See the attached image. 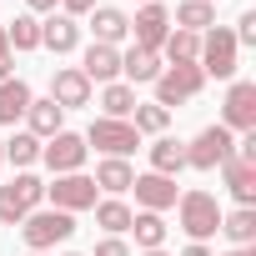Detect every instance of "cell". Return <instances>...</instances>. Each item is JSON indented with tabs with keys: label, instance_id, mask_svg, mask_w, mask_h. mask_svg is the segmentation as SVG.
<instances>
[{
	"label": "cell",
	"instance_id": "obj_1",
	"mask_svg": "<svg viewBox=\"0 0 256 256\" xmlns=\"http://www.w3.org/2000/svg\"><path fill=\"white\" fill-rule=\"evenodd\" d=\"M221 211H226V206H221L211 191H201V186H191V191L176 196V221H181L186 241H211V236L221 231Z\"/></svg>",
	"mask_w": 256,
	"mask_h": 256
},
{
	"label": "cell",
	"instance_id": "obj_2",
	"mask_svg": "<svg viewBox=\"0 0 256 256\" xmlns=\"http://www.w3.org/2000/svg\"><path fill=\"white\" fill-rule=\"evenodd\" d=\"M16 231H20L26 251H50V246H60V241L76 236V216L70 211H56V206H36Z\"/></svg>",
	"mask_w": 256,
	"mask_h": 256
},
{
	"label": "cell",
	"instance_id": "obj_3",
	"mask_svg": "<svg viewBox=\"0 0 256 256\" xmlns=\"http://www.w3.org/2000/svg\"><path fill=\"white\" fill-rule=\"evenodd\" d=\"M196 66H201V76L211 80H236V70H241V46H236V36H231V26H211L206 36H201V56H196Z\"/></svg>",
	"mask_w": 256,
	"mask_h": 256
},
{
	"label": "cell",
	"instance_id": "obj_4",
	"mask_svg": "<svg viewBox=\"0 0 256 256\" xmlns=\"http://www.w3.org/2000/svg\"><path fill=\"white\" fill-rule=\"evenodd\" d=\"M36 206H46V181L36 171H16L0 186V226H20Z\"/></svg>",
	"mask_w": 256,
	"mask_h": 256
},
{
	"label": "cell",
	"instance_id": "obj_5",
	"mask_svg": "<svg viewBox=\"0 0 256 256\" xmlns=\"http://www.w3.org/2000/svg\"><path fill=\"white\" fill-rule=\"evenodd\" d=\"M86 146L100 151V156H116V161H131V156L141 151V136H136L131 120H106V116H96L90 131H86Z\"/></svg>",
	"mask_w": 256,
	"mask_h": 256
},
{
	"label": "cell",
	"instance_id": "obj_6",
	"mask_svg": "<svg viewBox=\"0 0 256 256\" xmlns=\"http://www.w3.org/2000/svg\"><path fill=\"white\" fill-rule=\"evenodd\" d=\"M236 156V136L226 131V126H206V131H196V141L186 146V166L191 171H221L226 161Z\"/></svg>",
	"mask_w": 256,
	"mask_h": 256
},
{
	"label": "cell",
	"instance_id": "obj_7",
	"mask_svg": "<svg viewBox=\"0 0 256 256\" xmlns=\"http://www.w3.org/2000/svg\"><path fill=\"white\" fill-rule=\"evenodd\" d=\"M201 90H206V76H201L196 60H191V66H166V70L156 76V106H166V110L196 100Z\"/></svg>",
	"mask_w": 256,
	"mask_h": 256
},
{
	"label": "cell",
	"instance_id": "obj_8",
	"mask_svg": "<svg viewBox=\"0 0 256 256\" xmlns=\"http://www.w3.org/2000/svg\"><path fill=\"white\" fill-rule=\"evenodd\" d=\"M46 201H50L56 211L80 216V211H90V206L100 201V191H96V181H90L86 171H70V176H50V181H46Z\"/></svg>",
	"mask_w": 256,
	"mask_h": 256
},
{
	"label": "cell",
	"instance_id": "obj_9",
	"mask_svg": "<svg viewBox=\"0 0 256 256\" xmlns=\"http://www.w3.org/2000/svg\"><path fill=\"white\" fill-rule=\"evenodd\" d=\"M86 156H90V146H86V136H80V131H56V136L40 146V161H46V171H50V176L86 171Z\"/></svg>",
	"mask_w": 256,
	"mask_h": 256
},
{
	"label": "cell",
	"instance_id": "obj_10",
	"mask_svg": "<svg viewBox=\"0 0 256 256\" xmlns=\"http://www.w3.org/2000/svg\"><path fill=\"white\" fill-rule=\"evenodd\" d=\"M221 126H226L231 136L256 131V80H231V86H226V100H221Z\"/></svg>",
	"mask_w": 256,
	"mask_h": 256
},
{
	"label": "cell",
	"instance_id": "obj_11",
	"mask_svg": "<svg viewBox=\"0 0 256 256\" xmlns=\"http://www.w3.org/2000/svg\"><path fill=\"white\" fill-rule=\"evenodd\" d=\"M166 36H171V10L161 6V0H151V6H141V10L131 16V46H141V50H156V56H161Z\"/></svg>",
	"mask_w": 256,
	"mask_h": 256
},
{
	"label": "cell",
	"instance_id": "obj_12",
	"mask_svg": "<svg viewBox=\"0 0 256 256\" xmlns=\"http://www.w3.org/2000/svg\"><path fill=\"white\" fill-rule=\"evenodd\" d=\"M50 100H56L60 110H80V106L96 100V86L80 76V66H56V70H50Z\"/></svg>",
	"mask_w": 256,
	"mask_h": 256
},
{
	"label": "cell",
	"instance_id": "obj_13",
	"mask_svg": "<svg viewBox=\"0 0 256 256\" xmlns=\"http://www.w3.org/2000/svg\"><path fill=\"white\" fill-rule=\"evenodd\" d=\"M131 191H136V211H156V216H166L176 206V196H181L176 181L171 176H156V171H136Z\"/></svg>",
	"mask_w": 256,
	"mask_h": 256
},
{
	"label": "cell",
	"instance_id": "obj_14",
	"mask_svg": "<svg viewBox=\"0 0 256 256\" xmlns=\"http://www.w3.org/2000/svg\"><path fill=\"white\" fill-rule=\"evenodd\" d=\"M40 46H46L50 56H76V50H80V20L50 10V16L40 20Z\"/></svg>",
	"mask_w": 256,
	"mask_h": 256
},
{
	"label": "cell",
	"instance_id": "obj_15",
	"mask_svg": "<svg viewBox=\"0 0 256 256\" xmlns=\"http://www.w3.org/2000/svg\"><path fill=\"white\" fill-rule=\"evenodd\" d=\"M80 76H86L90 86H110V80H120V50H116V46L90 40V46H86V56H80Z\"/></svg>",
	"mask_w": 256,
	"mask_h": 256
},
{
	"label": "cell",
	"instance_id": "obj_16",
	"mask_svg": "<svg viewBox=\"0 0 256 256\" xmlns=\"http://www.w3.org/2000/svg\"><path fill=\"white\" fill-rule=\"evenodd\" d=\"M86 20H90V36H96L100 46H116V50H120V40H131V16L116 10V6H96Z\"/></svg>",
	"mask_w": 256,
	"mask_h": 256
},
{
	"label": "cell",
	"instance_id": "obj_17",
	"mask_svg": "<svg viewBox=\"0 0 256 256\" xmlns=\"http://www.w3.org/2000/svg\"><path fill=\"white\" fill-rule=\"evenodd\" d=\"M26 131H30L36 141H50L56 131H66V110H60L50 96H36V100L26 106Z\"/></svg>",
	"mask_w": 256,
	"mask_h": 256
},
{
	"label": "cell",
	"instance_id": "obj_18",
	"mask_svg": "<svg viewBox=\"0 0 256 256\" xmlns=\"http://www.w3.org/2000/svg\"><path fill=\"white\" fill-rule=\"evenodd\" d=\"M161 70H166V66H161L156 50H141V46L120 50V80H126V86H156Z\"/></svg>",
	"mask_w": 256,
	"mask_h": 256
},
{
	"label": "cell",
	"instance_id": "obj_19",
	"mask_svg": "<svg viewBox=\"0 0 256 256\" xmlns=\"http://www.w3.org/2000/svg\"><path fill=\"white\" fill-rule=\"evenodd\" d=\"M36 100V90H30V80H20V76H10V80H0V126H16L26 120V106Z\"/></svg>",
	"mask_w": 256,
	"mask_h": 256
},
{
	"label": "cell",
	"instance_id": "obj_20",
	"mask_svg": "<svg viewBox=\"0 0 256 256\" xmlns=\"http://www.w3.org/2000/svg\"><path fill=\"white\" fill-rule=\"evenodd\" d=\"M146 161H151L156 176H171V181H176V176L186 171V146H181L176 136H156V141L146 146Z\"/></svg>",
	"mask_w": 256,
	"mask_h": 256
},
{
	"label": "cell",
	"instance_id": "obj_21",
	"mask_svg": "<svg viewBox=\"0 0 256 256\" xmlns=\"http://www.w3.org/2000/svg\"><path fill=\"white\" fill-rule=\"evenodd\" d=\"M221 181H226V191H231L236 206H256V166H251V161L231 156V161L221 166Z\"/></svg>",
	"mask_w": 256,
	"mask_h": 256
},
{
	"label": "cell",
	"instance_id": "obj_22",
	"mask_svg": "<svg viewBox=\"0 0 256 256\" xmlns=\"http://www.w3.org/2000/svg\"><path fill=\"white\" fill-rule=\"evenodd\" d=\"M96 191L100 196H126L131 191V181H136V171H131V161H116V156H100L96 161Z\"/></svg>",
	"mask_w": 256,
	"mask_h": 256
},
{
	"label": "cell",
	"instance_id": "obj_23",
	"mask_svg": "<svg viewBox=\"0 0 256 256\" xmlns=\"http://www.w3.org/2000/svg\"><path fill=\"white\" fill-rule=\"evenodd\" d=\"M90 211H96V226H100L106 236H126V231H131V216H136L120 196H100Z\"/></svg>",
	"mask_w": 256,
	"mask_h": 256
},
{
	"label": "cell",
	"instance_id": "obj_24",
	"mask_svg": "<svg viewBox=\"0 0 256 256\" xmlns=\"http://www.w3.org/2000/svg\"><path fill=\"white\" fill-rule=\"evenodd\" d=\"M221 236H226L231 246H256V206L221 211Z\"/></svg>",
	"mask_w": 256,
	"mask_h": 256
},
{
	"label": "cell",
	"instance_id": "obj_25",
	"mask_svg": "<svg viewBox=\"0 0 256 256\" xmlns=\"http://www.w3.org/2000/svg\"><path fill=\"white\" fill-rule=\"evenodd\" d=\"M131 110H136V86H126V80L100 86V116L106 120H131Z\"/></svg>",
	"mask_w": 256,
	"mask_h": 256
},
{
	"label": "cell",
	"instance_id": "obj_26",
	"mask_svg": "<svg viewBox=\"0 0 256 256\" xmlns=\"http://www.w3.org/2000/svg\"><path fill=\"white\" fill-rule=\"evenodd\" d=\"M176 30H191V36H206L216 26V6H206V0H181L176 16H171Z\"/></svg>",
	"mask_w": 256,
	"mask_h": 256
},
{
	"label": "cell",
	"instance_id": "obj_27",
	"mask_svg": "<svg viewBox=\"0 0 256 256\" xmlns=\"http://www.w3.org/2000/svg\"><path fill=\"white\" fill-rule=\"evenodd\" d=\"M166 216H156V211H136L131 216V236H136V251H156V246H166Z\"/></svg>",
	"mask_w": 256,
	"mask_h": 256
},
{
	"label": "cell",
	"instance_id": "obj_28",
	"mask_svg": "<svg viewBox=\"0 0 256 256\" xmlns=\"http://www.w3.org/2000/svg\"><path fill=\"white\" fill-rule=\"evenodd\" d=\"M131 126H136V136H166V126H171V110L166 106H156V100H136V110H131Z\"/></svg>",
	"mask_w": 256,
	"mask_h": 256
},
{
	"label": "cell",
	"instance_id": "obj_29",
	"mask_svg": "<svg viewBox=\"0 0 256 256\" xmlns=\"http://www.w3.org/2000/svg\"><path fill=\"white\" fill-rule=\"evenodd\" d=\"M0 146H6V161H10L16 171H30V166L40 161V146H46V141H36L30 131H10V141H0Z\"/></svg>",
	"mask_w": 256,
	"mask_h": 256
},
{
	"label": "cell",
	"instance_id": "obj_30",
	"mask_svg": "<svg viewBox=\"0 0 256 256\" xmlns=\"http://www.w3.org/2000/svg\"><path fill=\"white\" fill-rule=\"evenodd\" d=\"M6 40H10V50H16V56L40 50V20H36V16H16V20L6 26Z\"/></svg>",
	"mask_w": 256,
	"mask_h": 256
},
{
	"label": "cell",
	"instance_id": "obj_31",
	"mask_svg": "<svg viewBox=\"0 0 256 256\" xmlns=\"http://www.w3.org/2000/svg\"><path fill=\"white\" fill-rule=\"evenodd\" d=\"M90 256H136V251H131V241H126V236H100Z\"/></svg>",
	"mask_w": 256,
	"mask_h": 256
},
{
	"label": "cell",
	"instance_id": "obj_32",
	"mask_svg": "<svg viewBox=\"0 0 256 256\" xmlns=\"http://www.w3.org/2000/svg\"><path fill=\"white\" fill-rule=\"evenodd\" d=\"M231 36H236V46H256V10H241Z\"/></svg>",
	"mask_w": 256,
	"mask_h": 256
},
{
	"label": "cell",
	"instance_id": "obj_33",
	"mask_svg": "<svg viewBox=\"0 0 256 256\" xmlns=\"http://www.w3.org/2000/svg\"><path fill=\"white\" fill-rule=\"evenodd\" d=\"M10 76H16V50L6 40V26H0V80H10Z\"/></svg>",
	"mask_w": 256,
	"mask_h": 256
},
{
	"label": "cell",
	"instance_id": "obj_34",
	"mask_svg": "<svg viewBox=\"0 0 256 256\" xmlns=\"http://www.w3.org/2000/svg\"><path fill=\"white\" fill-rule=\"evenodd\" d=\"M96 6H100V0H60V16H70V20H86Z\"/></svg>",
	"mask_w": 256,
	"mask_h": 256
},
{
	"label": "cell",
	"instance_id": "obj_35",
	"mask_svg": "<svg viewBox=\"0 0 256 256\" xmlns=\"http://www.w3.org/2000/svg\"><path fill=\"white\" fill-rule=\"evenodd\" d=\"M50 10H60V0H26V16H36V20H46Z\"/></svg>",
	"mask_w": 256,
	"mask_h": 256
},
{
	"label": "cell",
	"instance_id": "obj_36",
	"mask_svg": "<svg viewBox=\"0 0 256 256\" xmlns=\"http://www.w3.org/2000/svg\"><path fill=\"white\" fill-rule=\"evenodd\" d=\"M181 256H216V251H211L206 241H186V251H181Z\"/></svg>",
	"mask_w": 256,
	"mask_h": 256
},
{
	"label": "cell",
	"instance_id": "obj_37",
	"mask_svg": "<svg viewBox=\"0 0 256 256\" xmlns=\"http://www.w3.org/2000/svg\"><path fill=\"white\" fill-rule=\"evenodd\" d=\"M221 256H256V246H231V251H221Z\"/></svg>",
	"mask_w": 256,
	"mask_h": 256
},
{
	"label": "cell",
	"instance_id": "obj_38",
	"mask_svg": "<svg viewBox=\"0 0 256 256\" xmlns=\"http://www.w3.org/2000/svg\"><path fill=\"white\" fill-rule=\"evenodd\" d=\"M136 256H171V251H166V246H156V251H136Z\"/></svg>",
	"mask_w": 256,
	"mask_h": 256
},
{
	"label": "cell",
	"instance_id": "obj_39",
	"mask_svg": "<svg viewBox=\"0 0 256 256\" xmlns=\"http://www.w3.org/2000/svg\"><path fill=\"white\" fill-rule=\"evenodd\" d=\"M0 166H6V146H0Z\"/></svg>",
	"mask_w": 256,
	"mask_h": 256
},
{
	"label": "cell",
	"instance_id": "obj_40",
	"mask_svg": "<svg viewBox=\"0 0 256 256\" xmlns=\"http://www.w3.org/2000/svg\"><path fill=\"white\" fill-rule=\"evenodd\" d=\"M26 256H46V251H26Z\"/></svg>",
	"mask_w": 256,
	"mask_h": 256
},
{
	"label": "cell",
	"instance_id": "obj_41",
	"mask_svg": "<svg viewBox=\"0 0 256 256\" xmlns=\"http://www.w3.org/2000/svg\"><path fill=\"white\" fill-rule=\"evenodd\" d=\"M66 256H80V251H66Z\"/></svg>",
	"mask_w": 256,
	"mask_h": 256
},
{
	"label": "cell",
	"instance_id": "obj_42",
	"mask_svg": "<svg viewBox=\"0 0 256 256\" xmlns=\"http://www.w3.org/2000/svg\"><path fill=\"white\" fill-rule=\"evenodd\" d=\"M141 6H151V0H141Z\"/></svg>",
	"mask_w": 256,
	"mask_h": 256
},
{
	"label": "cell",
	"instance_id": "obj_43",
	"mask_svg": "<svg viewBox=\"0 0 256 256\" xmlns=\"http://www.w3.org/2000/svg\"><path fill=\"white\" fill-rule=\"evenodd\" d=\"M206 6H216V0H206Z\"/></svg>",
	"mask_w": 256,
	"mask_h": 256
}]
</instances>
